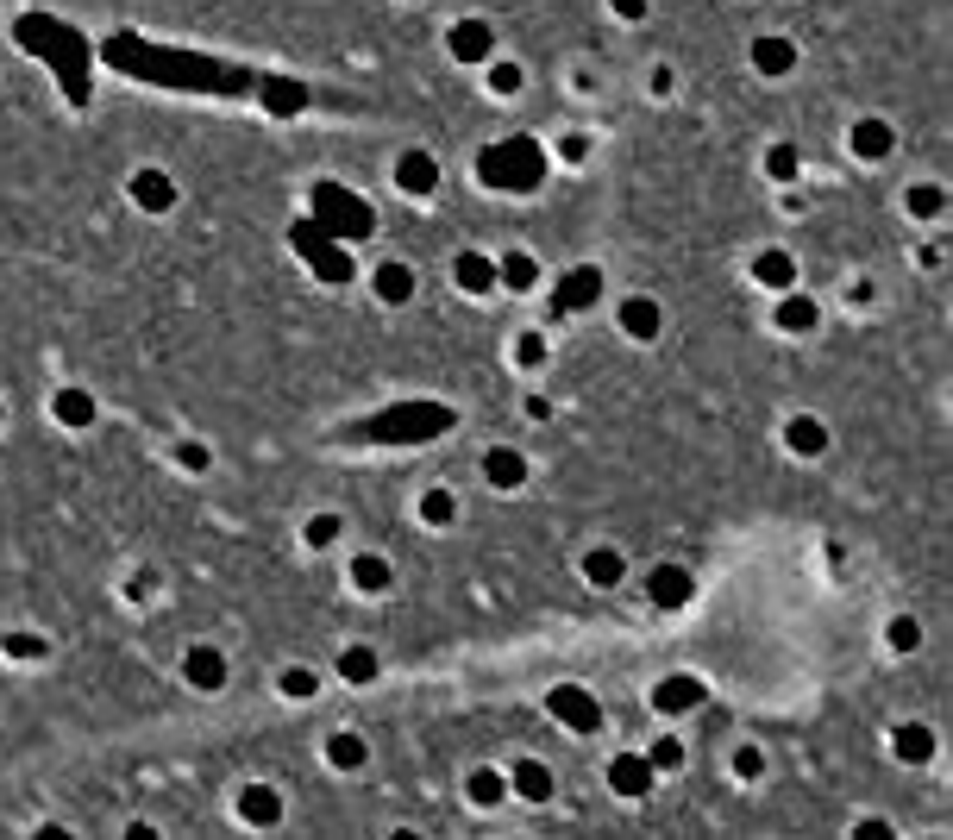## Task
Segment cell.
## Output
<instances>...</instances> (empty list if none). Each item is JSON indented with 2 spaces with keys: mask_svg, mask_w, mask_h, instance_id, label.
Here are the masks:
<instances>
[{
  "mask_svg": "<svg viewBox=\"0 0 953 840\" xmlns=\"http://www.w3.org/2000/svg\"><path fill=\"white\" fill-rule=\"evenodd\" d=\"M452 427H458V414L446 402H395L383 414L358 420L352 439H370V446H421V439H439Z\"/></svg>",
  "mask_w": 953,
  "mask_h": 840,
  "instance_id": "cell-1",
  "label": "cell"
},
{
  "mask_svg": "<svg viewBox=\"0 0 953 840\" xmlns=\"http://www.w3.org/2000/svg\"><path fill=\"white\" fill-rule=\"evenodd\" d=\"M483 182L490 189H533L540 182V151L527 145V138H515V145H496V151H483Z\"/></svg>",
  "mask_w": 953,
  "mask_h": 840,
  "instance_id": "cell-2",
  "label": "cell"
},
{
  "mask_svg": "<svg viewBox=\"0 0 953 840\" xmlns=\"http://www.w3.org/2000/svg\"><path fill=\"white\" fill-rule=\"evenodd\" d=\"M546 709H552V721L571 728V734H602V703H596L584 684H559V690L546 696Z\"/></svg>",
  "mask_w": 953,
  "mask_h": 840,
  "instance_id": "cell-3",
  "label": "cell"
},
{
  "mask_svg": "<svg viewBox=\"0 0 953 840\" xmlns=\"http://www.w3.org/2000/svg\"><path fill=\"white\" fill-rule=\"evenodd\" d=\"M182 684L207 690V696L226 690V652L220 646H189V652H182Z\"/></svg>",
  "mask_w": 953,
  "mask_h": 840,
  "instance_id": "cell-4",
  "label": "cell"
},
{
  "mask_svg": "<svg viewBox=\"0 0 953 840\" xmlns=\"http://www.w3.org/2000/svg\"><path fill=\"white\" fill-rule=\"evenodd\" d=\"M609 784H615V797H646V790L659 784V772L646 765V753H615L609 759Z\"/></svg>",
  "mask_w": 953,
  "mask_h": 840,
  "instance_id": "cell-5",
  "label": "cell"
},
{
  "mask_svg": "<svg viewBox=\"0 0 953 840\" xmlns=\"http://www.w3.org/2000/svg\"><path fill=\"white\" fill-rule=\"evenodd\" d=\"M703 696H709V684H696V678H665V684H653V709L659 715H690V709H703Z\"/></svg>",
  "mask_w": 953,
  "mask_h": 840,
  "instance_id": "cell-6",
  "label": "cell"
},
{
  "mask_svg": "<svg viewBox=\"0 0 953 840\" xmlns=\"http://www.w3.org/2000/svg\"><path fill=\"white\" fill-rule=\"evenodd\" d=\"M646 596L659 602V609H684V602L696 596V583L684 565H653V577H646Z\"/></svg>",
  "mask_w": 953,
  "mask_h": 840,
  "instance_id": "cell-7",
  "label": "cell"
},
{
  "mask_svg": "<svg viewBox=\"0 0 953 840\" xmlns=\"http://www.w3.org/2000/svg\"><path fill=\"white\" fill-rule=\"evenodd\" d=\"M51 414H57V427H69V433H82V427H95V395L88 389H76V383H63L57 395H51Z\"/></svg>",
  "mask_w": 953,
  "mask_h": 840,
  "instance_id": "cell-8",
  "label": "cell"
},
{
  "mask_svg": "<svg viewBox=\"0 0 953 840\" xmlns=\"http://www.w3.org/2000/svg\"><path fill=\"white\" fill-rule=\"evenodd\" d=\"M239 822L276 828V822H283V797H276L270 784H245V790H239Z\"/></svg>",
  "mask_w": 953,
  "mask_h": 840,
  "instance_id": "cell-9",
  "label": "cell"
},
{
  "mask_svg": "<svg viewBox=\"0 0 953 840\" xmlns=\"http://www.w3.org/2000/svg\"><path fill=\"white\" fill-rule=\"evenodd\" d=\"M508 790H515L521 803H552V772L540 759H515L508 765Z\"/></svg>",
  "mask_w": 953,
  "mask_h": 840,
  "instance_id": "cell-10",
  "label": "cell"
},
{
  "mask_svg": "<svg viewBox=\"0 0 953 840\" xmlns=\"http://www.w3.org/2000/svg\"><path fill=\"white\" fill-rule=\"evenodd\" d=\"M784 446L797 452V458H822V452H828V427H822L816 414H790V420H784Z\"/></svg>",
  "mask_w": 953,
  "mask_h": 840,
  "instance_id": "cell-11",
  "label": "cell"
},
{
  "mask_svg": "<svg viewBox=\"0 0 953 840\" xmlns=\"http://www.w3.org/2000/svg\"><path fill=\"white\" fill-rule=\"evenodd\" d=\"M483 477H490L496 489H521L527 483V458L515 446H490V452H483Z\"/></svg>",
  "mask_w": 953,
  "mask_h": 840,
  "instance_id": "cell-12",
  "label": "cell"
},
{
  "mask_svg": "<svg viewBox=\"0 0 953 840\" xmlns=\"http://www.w3.org/2000/svg\"><path fill=\"white\" fill-rule=\"evenodd\" d=\"M621 577H627V558H621L615 546H596V552H584V583H596V590H615Z\"/></svg>",
  "mask_w": 953,
  "mask_h": 840,
  "instance_id": "cell-13",
  "label": "cell"
},
{
  "mask_svg": "<svg viewBox=\"0 0 953 840\" xmlns=\"http://www.w3.org/2000/svg\"><path fill=\"white\" fill-rule=\"evenodd\" d=\"M295 245H301V251H308V258H314V270L327 276V283H345V276H352V270H345V258H339L333 245H320V239H314V226H295Z\"/></svg>",
  "mask_w": 953,
  "mask_h": 840,
  "instance_id": "cell-14",
  "label": "cell"
},
{
  "mask_svg": "<svg viewBox=\"0 0 953 840\" xmlns=\"http://www.w3.org/2000/svg\"><path fill=\"white\" fill-rule=\"evenodd\" d=\"M891 753H897L903 765H928V759H935V734L916 728V721H903V728L891 734Z\"/></svg>",
  "mask_w": 953,
  "mask_h": 840,
  "instance_id": "cell-15",
  "label": "cell"
},
{
  "mask_svg": "<svg viewBox=\"0 0 953 840\" xmlns=\"http://www.w3.org/2000/svg\"><path fill=\"white\" fill-rule=\"evenodd\" d=\"M659 320H665V314H659V301L634 295V301L621 308V333H627V339H659Z\"/></svg>",
  "mask_w": 953,
  "mask_h": 840,
  "instance_id": "cell-16",
  "label": "cell"
},
{
  "mask_svg": "<svg viewBox=\"0 0 953 840\" xmlns=\"http://www.w3.org/2000/svg\"><path fill=\"white\" fill-rule=\"evenodd\" d=\"M364 759H370L364 734H327V765L333 772H364Z\"/></svg>",
  "mask_w": 953,
  "mask_h": 840,
  "instance_id": "cell-17",
  "label": "cell"
},
{
  "mask_svg": "<svg viewBox=\"0 0 953 840\" xmlns=\"http://www.w3.org/2000/svg\"><path fill=\"white\" fill-rule=\"evenodd\" d=\"M596 295H602V276H596V270H571L565 283H559V314H571V308H590Z\"/></svg>",
  "mask_w": 953,
  "mask_h": 840,
  "instance_id": "cell-18",
  "label": "cell"
},
{
  "mask_svg": "<svg viewBox=\"0 0 953 840\" xmlns=\"http://www.w3.org/2000/svg\"><path fill=\"white\" fill-rule=\"evenodd\" d=\"M452 276H458L464 295H490V289H496V264H490V258H471V251L452 264Z\"/></svg>",
  "mask_w": 953,
  "mask_h": 840,
  "instance_id": "cell-19",
  "label": "cell"
},
{
  "mask_svg": "<svg viewBox=\"0 0 953 840\" xmlns=\"http://www.w3.org/2000/svg\"><path fill=\"white\" fill-rule=\"evenodd\" d=\"M464 797H471L477 809H496V803L508 797V778H502V772H490V765H477V772L464 778Z\"/></svg>",
  "mask_w": 953,
  "mask_h": 840,
  "instance_id": "cell-20",
  "label": "cell"
},
{
  "mask_svg": "<svg viewBox=\"0 0 953 840\" xmlns=\"http://www.w3.org/2000/svg\"><path fill=\"white\" fill-rule=\"evenodd\" d=\"M345 577H352L364 596H383V590H389V558H377V552H358V558H352V571H345Z\"/></svg>",
  "mask_w": 953,
  "mask_h": 840,
  "instance_id": "cell-21",
  "label": "cell"
},
{
  "mask_svg": "<svg viewBox=\"0 0 953 840\" xmlns=\"http://www.w3.org/2000/svg\"><path fill=\"white\" fill-rule=\"evenodd\" d=\"M377 671H383V659H377L370 646H345V652H339V678H345V684H370Z\"/></svg>",
  "mask_w": 953,
  "mask_h": 840,
  "instance_id": "cell-22",
  "label": "cell"
},
{
  "mask_svg": "<svg viewBox=\"0 0 953 840\" xmlns=\"http://www.w3.org/2000/svg\"><path fill=\"white\" fill-rule=\"evenodd\" d=\"M753 276H759L765 289H790V283H797V264H790L784 251H759V258H753Z\"/></svg>",
  "mask_w": 953,
  "mask_h": 840,
  "instance_id": "cell-23",
  "label": "cell"
},
{
  "mask_svg": "<svg viewBox=\"0 0 953 840\" xmlns=\"http://www.w3.org/2000/svg\"><path fill=\"white\" fill-rule=\"evenodd\" d=\"M421 521H427V527H452V521H458V496H452L446 483H433L427 496H421Z\"/></svg>",
  "mask_w": 953,
  "mask_h": 840,
  "instance_id": "cell-24",
  "label": "cell"
},
{
  "mask_svg": "<svg viewBox=\"0 0 953 840\" xmlns=\"http://www.w3.org/2000/svg\"><path fill=\"white\" fill-rule=\"evenodd\" d=\"M778 326H784V333H816V301H809V295H784Z\"/></svg>",
  "mask_w": 953,
  "mask_h": 840,
  "instance_id": "cell-25",
  "label": "cell"
},
{
  "mask_svg": "<svg viewBox=\"0 0 953 840\" xmlns=\"http://www.w3.org/2000/svg\"><path fill=\"white\" fill-rule=\"evenodd\" d=\"M377 295L389 301V308H395V301H408V295H414V270H408V264H383V270H377Z\"/></svg>",
  "mask_w": 953,
  "mask_h": 840,
  "instance_id": "cell-26",
  "label": "cell"
},
{
  "mask_svg": "<svg viewBox=\"0 0 953 840\" xmlns=\"http://www.w3.org/2000/svg\"><path fill=\"white\" fill-rule=\"evenodd\" d=\"M646 765H653V772H678V765H684V740L678 734H659L653 746H646Z\"/></svg>",
  "mask_w": 953,
  "mask_h": 840,
  "instance_id": "cell-27",
  "label": "cell"
},
{
  "mask_svg": "<svg viewBox=\"0 0 953 840\" xmlns=\"http://www.w3.org/2000/svg\"><path fill=\"white\" fill-rule=\"evenodd\" d=\"M276 690H283V696H289V703H308V696L320 690V678H314V671H308V665H289V671H283V678H276Z\"/></svg>",
  "mask_w": 953,
  "mask_h": 840,
  "instance_id": "cell-28",
  "label": "cell"
},
{
  "mask_svg": "<svg viewBox=\"0 0 953 840\" xmlns=\"http://www.w3.org/2000/svg\"><path fill=\"white\" fill-rule=\"evenodd\" d=\"M533 276L540 270H533V258H521V251H508V258L496 264V283H508V289H533Z\"/></svg>",
  "mask_w": 953,
  "mask_h": 840,
  "instance_id": "cell-29",
  "label": "cell"
},
{
  "mask_svg": "<svg viewBox=\"0 0 953 840\" xmlns=\"http://www.w3.org/2000/svg\"><path fill=\"white\" fill-rule=\"evenodd\" d=\"M395 176H402V189H414V195L433 189V163L427 157H402V170H395Z\"/></svg>",
  "mask_w": 953,
  "mask_h": 840,
  "instance_id": "cell-30",
  "label": "cell"
},
{
  "mask_svg": "<svg viewBox=\"0 0 953 840\" xmlns=\"http://www.w3.org/2000/svg\"><path fill=\"white\" fill-rule=\"evenodd\" d=\"M853 151H866V157H885V151H891V132L878 126V120H866V126L853 132Z\"/></svg>",
  "mask_w": 953,
  "mask_h": 840,
  "instance_id": "cell-31",
  "label": "cell"
},
{
  "mask_svg": "<svg viewBox=\"0 0 953 840\" xmlns=\"http://www.w3.org/2000/svg\"><path fill=\"white\" fill-rule=\"evenodd\" d=\"M0 652H7V659H44L51 646H44L38 634H0Z\"/></svg>",
  "mask_w": 953,
  "mask_h": 840,
  "instance_id": "cell-32",
  "label": "cell"
},
{
  "mask_svg": "<svg viewBox=\"0 0 953 840\" xmlns=\"http://www.w3.org/2000/svg\"><path fill=\"white\" fill-rule=\"evenodd\" d=\"M301 540H308L314 552H320V546H333V540H339V515H308V527H301Z\"/></svg>",
  "mask_w": 953,
  "mask_h": 840,
  "instance_id": "cell-33",
  "label": "cell"
},
{
  "mask_svg": "<svg viewBox=\"0 0 953 840\" xmlns=\"http://www.w3.org/2000/svg\"><path fill=\"white\" fill-rule=\"evenodd\" d=\"M452 51L458 57H483V51H490V32H483V26H458L452 32Z\"/></svg>",
  "mask_w": 953,
  "mask_h": 840,
  "instance_id": "cell-34",
  "label": "cell"
},
{
  "mask_svg": "<svg viewBox=\"0 0 953 840\" xmlns=\"http://www.w3.org/2000/svg\"><path fill=\"white\" fill-rule=\"evenodd\" d=\"M138 201H145V207H170V182L157 170H145V176H138Z\"/></svg>",
  "mask_w": 953,
  "mask_h": 840,
  "instance_id": "cell-35",
  "label": "cell"
},
{
  "mask_svg": "<svg viewBox=\"0 0 953 840\" xmlns=\"http://www.w3.org/2000/svg\"><path fill=\"white\" fill-rule=\"evenodd\" d=\"M515 364H521V370H540V364H546V339H540V333H521Z\"/></svg>",
  "mask_w": 953,
  "mask_h": 840,
  "instance_id": "cell-36",
  "label": "cell"
},
{
  "mask_svg": "<svg viewBox=\"0 0 953 840\" xmlns=\"http://www.w3.org/2000/svg\"><path fill=\"white\" fill-rule=\"evenodd\" d=\"M916 646H922V627H916L910 615H897V621H891V652H916Z\"/></svg>",
  "mask_w": 953,
  "mask_h": 840,
  "instance_id": "cell-37",
  "label": "cell"
},
{
  "mask_svg": "<svg viewBox=\"0 0 953 840\" xmlns=\"http://www.w3.org/2000/svg\"><path fill=\"white\" fill-rule=\"evenodd\" d=\"M759 772H765V753H759V746H734V778L753 784Z\"/></svg>",
  "mask_w": 953,
  "mask_h": 840,
  "instance_id": "cell-38",
  "label": "cell"
},
{
  "mask_svg": "<svg viewBox=\"0 0 953 840\" xmlns=\"http://www.w3.org/2000/svg\"><path fill=\"white\" fill-rule=\"evenodd\" d=\"M753 57H759V69H790V44H778V38H765V44H759Z\"/></svg>",
  "mask_w": 953,
  "mask_h": 840,
  "instance_id": "cell-39",
  "label": "cell"
},
{
  "mask_svg": "<svg viewBox=\"0 0 953 840\" xmlns=\"http://www.w3.org/2000/svg\"><path fill=\"white\" fill-rule=\"evenodd\" d=\"M176 458H182V464H189V471H207V464H214V458H207V446H195V439H189V446H182Z\"/></svg>",
  "mask_w": 953,
  "mask_h": 840,
  "instance_id": "cell-40",
  "label": "cell"
},
{
  "mask_svg": "<svg viewBox=\"0 0 953 840\" xmlns=\"http://www.w3.org/2000/svg\"><path fill=\"white\" fill-rule=\"evenodd\" d=\"M910 207H916V214H935L941 195H935V189H916V195H910Z\"/></svg>",
  "mask_w": 953,
  "mask_h": 840,
  "instance_id": "cell-41",
  "label": "cell"
},
{
  "mask_svg": "<svg viewBox=\"0 0 953 840\" xmlns=\"http://www.w3.org/2000/svg\"><path fill=\"white\" fill-rule=\"evenodd\" d=\"M151 583H157V571H138V577H132V602H145V596H151Z\"/></svg>",
  "mask_w": 953,
  "mask_h": 840,
  "instance_id": "cell-42",
  "label": "cell"
},
{
  "mask_svg": "<svg viewBox=\"0 0 953 840\" xmlns=\"http://www.w3.org/2000/svg\"><path fill=\"white\" fill-rule=\"evenodd\" d=\"M615 7H621V13H640V7H646V0H615Z\"/></svg>",
  "mask_w": 953,
  "mask_h": 840,
  "instance_id": "cell-43",
  "label": "cell"
},
{
  "mask_svg": "<svg viewBox=\"0 0 953 840\" xmlns=\"http://www.w3.org/2000/svg\"><path fill=\"white\" fill-rule=\"evenodd\" d=\"M0 420H7V408H0Z\"/></svg>",
  "mask_w": 953,
  "mask_h": 840,
  "instance_id": "cell-44",
  "label": "cell"
}]
</instances>
